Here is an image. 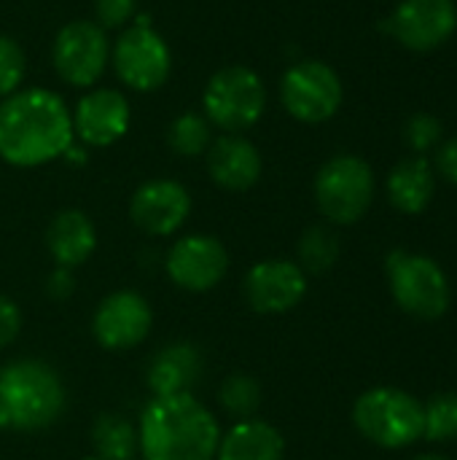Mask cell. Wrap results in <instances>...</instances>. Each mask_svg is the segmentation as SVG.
<instances>
[{
	"mask_svg": "<svg viewBox=\"0 0 457 460\" xmlns=\"http://www.w3.org/2000/svg\"><path fill=\"white\" fill-rule=\"evenodd\" d=\"M24 73H27L24 49L13 38L0 35V97L3 100L11 97L13 92H19Z\"/></svg>",
	"mask_w": 457,
	"mask_h": 460,
	"instance_id": "4316f807",
	"label": "cell"
},
{
	"mask_svg": "<svg viewBox=\"0 0 457 460\" xmlns=\"http://www.w3.org/2000/svg\"><path fill=\"white\" fill-rule=\"evenodd\" d=\"M73 116L51 89H19L0 102V159L13 167L48 164L73 146Z\"/></svg>",
	"mask_w": 457,
	"mask_h": 460,
	"instance_id": "6da1fadb",
	"label": "cell"
},
{
	"mask_svg": "<svg viewBox=\"0 0 457 460\" xmlns=\"http://www.w3.org/2000/svg\"><path fill=\"white\" fill-rule=\"evenodd\" d=\"M205 372V361L199 348L191 342H172L164 345L145 369V385L154 396H172V394H191Z\"/></svg>",
	"mask_w": 457,
	"mask_h": 460,
	"instance_id": "ac0fdd59",
	"label": "cell"
},
{
	"mask_svg": "<svg viewBox=\"0 0 457 460\" xmlns=\"http://www.w3.org/2000/svg\"><path fill=\"white\" fill-rule=\"evenodd\" d=\"M97 24L102 30H119L137 13V0H94Z\"/></svg>",
	"mask_w": 457,
	"mask_h": 460,
	"instance_id": "f1b7e54d",
	"label": "cell"
},
{
	"mask_svg": "<svg viewBox=\"0 0 457 460\" xmlns=\"http://www.w3.org/2000/svg\"><path fill=\"white\" fill-rule=\"evenodd\" d=\"M205 119L224 135H242L267 111L261 75L248 65H229L210 75L202 92Z\"/></svg>",
	"mask_w": 457,
	"mask_h": 460,
	"instance_id": "277c9868",
	"label": "cell"
},
{
	"mask_svg": "<svg viewBox=\"0 0 457 460\" xmlns=\"http://www.w3.org/2000/svg\"><path fill=\"white\" fill-rule=\"evenodd\" d=\"M83 460H100V458H83Z\"/></svg>",
	"mask_w": 457,
	"mask_h": 460,
	"instance_id": "e575fe53",
	"label": "cell"
},
{
	"mask_svg": "<svg viewBox=\"0 0 457 460\" xmlns=\"http://www.w3.org/2000/svg\"><path fill=\"white\" fill-rule=\"evenodd\" d=\"M245 302L261 315H283L302 305L307 294V272L288 259H267L248 270L242 283Z\"/></svg>",
	"mask_w": 457,
	"mask_h": 460,
	"instance_id": "4fadbf2b",
	"label": "cell"
},
{
	"mask_svg": "<svg viewBox=\"0 0 457 460\" xmlns=\"http://www.w3.org/2000/svg\"><path fill=\"white\" fill-rule=\"evenodd\" d=\"M423 437L431 442L457 439V394H436L423 407Z\"/></svg>",
	"mask_w": 457,
	"mask_h": 460,
	"instance_id": "484cf974",
	"label": "cell"
},
{
	"mask_svg": "<svg viewBox=\"0 0 457 460\" xmlns=\"http://www.w3.org/2000/svg\"><path fill=\"white\" fill-rule=\"evenodd\" d=\"M374 199V172L353 154L329 159L315 175L318 210L339 226L361 221Z\"/></svg>",
	"mask_w": 457,
	"mask_h": 460,
	"instance_id": "8992f818",
	"label": "cell"
},
{
	"mask_svg": "<svg viewBox=\"0 0 457 460\" xmlns=\"http://www.w3.org/2000/svg\"><path fill=\"white\" fill-rule=\"evenodd\" d=\"M218 402L226 415H232L237 420H248L261 407V385L256 377H250L245 372H234L221 383Z\"/></svg>",
	"mask_w": 457,
	"mask_h": 460,
	"instance_id": "d4e9b609",
	"label": "cell"
},
{
	"mask_svg": "<svg viewBox=\"0 0 457 460\" xmlns=\"http://www.w3.org/2000/svg\"><path fill=\"white\" fill-rule=\"evenodd\" d=\"M423 404L399 388H372L353 407L356 429L377 447L401 450L423 437Z\"/></svg>",
	"mask_w": 457,
	"mask_h": 460,
	"instance_id": "5b68a950",
	"label": "cell"
},
{
	"mask_svg": "<svg viewBox=\"0 0 457 460\" xmlns=\"http://www.w3.org/2000/svg\"><path fill=\"white\" fill-rule=\"evenodd\" d=\"M167 278L189 294H207L229 272V253L218 237L186 234L175 240L164 256Z\"/></svg>",
	"mask_w": 457,
	"mask_h": 460,
	"instance_id": "8fae6325",
	"label": "cell"
},
{
	"mask_svg": "<svg viewBox=\"0 0 457 460\" xmlns=\"http://www.w3.org/2000/svg\"><path fill=\"white\" fill-rule=\"evenodd\" d=\"M151 326V305L145 302V296L129 288L108 294L92 315V334L97 345L113 353L137 348L148 337Z\"/></svg>",
	"mask_w": 457,
	"mask_h": 460,
	"instance_id": "7c38bea8",
	"label": "cell"
},
{
	"mask_svg": "<svg viewBox=\"0 0 457 460\" xmlns=\"http://www.w3.org/2000/svg\"><path fill=\"white\" fill-rule=\"evenodd\" d=\"M218 442V418L194 394L151 396L137 423L143 460H215Z\"/></svg>",
	"mask_w": 457,
	"mask_h": 460,
	"instance_id": "7a4b0ae2",
	"label": "cell"
},
{
	"mask_svg": "<svg viewBox=\"0 0 457 460\" xmlns=\"http://www.w3.org/2000/svg\"><path fill=\"white\" fill-rule=\"evenodd\" d=\"M3 429H8V418H5V412H3V404H0V431Z\"/></svg>",
	"mask_w": 457,
	"mask_h": 460,
	"instance_id": "836d02e7",
	"label": "cell"
},
{
	"mask_svg": "<svg viewBox=\"0 0 457 460\" xmlns=\"http://www.w3.org/2000/svg\"><path fill=\"white\" fill-rule=\"evenodd\" d=\"M401 46L412 51H431L450 40L457 27L453 0H404L385 24Z\"/></svg>",
	"mask_w": 457,
	"mask_h": 460,
	"instance_id": "9a60e30c",
	"label": "cell"
},
{
	"mask_svg": "<svg viewBox=\"0 0 457 460\" xmlns=\"http://www.w3.org/2000/svg\"><path fill=\"white\" fill-rule=\"evenodd\" d=\"M434 170L423 156L401 159L388 175V199L396 210L407 216L423 213L434 197Z\"/></svg>",
	"mask_w": 457,
	"mask_h": 460,
	"instance_id": "44dd1931",
	"label": "cell"
},
{
	"mask_svg": "<svg viewBox=\"0 0 457 460\" xmlns=\"http://www.w3.org/2000/svg\"><path fill=\"white\" fill-rule=\"evenodd\" d=\"M404 137H407L412 151L426 154L428 148H434L442 140V121L436 116H431V113H415L407 121Z\"/></svg>",
	"mask_w": 457,
	"mask_h": 460,
	"instance_id": "83f0119b",
	"label": "cell"
},
{
	"mask_svg": "<svg viewBox=\"0 0 457 460\" xmlns=\"http://www.w3.org/2000/svg\"><path fill=\"white\" fill-rule=\"evenodd\" d=\"M65 385L54 367L38 358H16L0 367V404L8 429L43 431L65 410Z\"/></svg>",
	"mask_w": 457,
	"mask_h": 460,
	"instance_id": "3957f363",
	"label": "cell"
},
{
	"mask_svg": "<svg viewBox=\"0 0 457 460\" xmlns=\"http://www.w3.org/2000/svg\"><path fill=\"white\" fill-rule=\"evenodd\" d=\"M296 253H299L296 264L304 272H312V275L329 272L339 259V237H337V232L331 226L315 224L302 234Z\"/></svg>",
	"mask_w": 457,
	"mask_h": 460,
	"instance_id": "603a6c76",
	"label": "cell"
},
{
	"mask_svg": "<svg viewBox=\"0 0 457 460\" xmlns=\"http://www.w3.org/2000/svg\"><path fill=\"white\" fill-rule=\"evenodd\" d=\"M75 288V278H73V270L67 267H57L48 278H46V294L51 299H67Z\"/></svg>",
	"mask_w": 457,
	"mask_h": 460,
	"instance_id": "4dcf8cb0",
	"label": "cell"
},
{
	"mask_svg": "<svg viewBox=\"0 0 457 460\" xmlns=\"http://www.w3.org/2000/svg\"><path fill=\"white\" fill-rule=\"evenodd\" d=\"M283 108L304 124L329 121L342 105V81L337 70L321 59H302L280 78Z\"/></svg>",
	"mask_w": 457,
	"mask_h": 460,
	"instance_id": "9c48e42d",
	"label": "cell"
},
{
	"mask_svg": "<svg viewBox=\"0 0 457 460\" xmlns=\"http://www.w3.org/2000/svg\"><path fill=\"white\" fill-rule=\"evenodd\" d=\"M415 460H447L444 456H436V453H426V456H417Z\"/></svg>",
	"mask_w": 457,
	"mask_h": 460,
	"instance_id": "d6a6232c",
	"label": "cell"
},
{
	"mask_svg": "<svg viewBox=\"0 0 457 460\" xmlns=\"http://www.w3.org/2000/svg\"><path fill=\"white\" fill-rule=\"evenodd\" d=\"M388 278L393 299L407 315L417 321H436L450 310V283L434 259L393 251L388 256Z\"/></svg>",
	"mask_w": 457,
	"mask_h": 460,
	"instance_id": "ba28073f",
	"label": "cell"
},
{
	"mask_svg": "<svg viewBox=\"0 0 457 460\" xmlns=\"http://www.w3.org/2000/svg\"><path fill=\"white\" fill-rule=\"evenodd\" d=\"M51 62L65 84L75 89L94 86L110 62V43L105 30L89 19L67 22L54 38Z\"/></svg>",
	"mask_w": 457,
	"mask_h": 460,
	"instance_id": "30bf717a",
	"label": "cell"
},
{
	"mask_svg": "<svg viewBox=\"0 0 457 460\" xmlns=\"http://www.w3.org/2000/svg\"><path fill=\"white\" fill-rule=\"evenodd\" d=\"M46 248L57 267L75 270L97 248V229L83 210H59L46 229Z\"/></svg>",
	"mask_w": 457,
	"mask_h": 460,
	"instance_id": "d6986e66",
	"label": "cell"
},
{
	"mask_svg": "<svg viewBox=\"0 0 457 460\" xmlns=\"http://www.w3.org/2000/svg\"><path fill=\"white\" fill-rule=\"evenodd\" d=\"M207 172L226 191H248L261 178V154L242 135H221L207 148Z\"/></svg>",
	"mask_w": 457,
	"mask_h": 460,
	"instance_id": "e0dca14e",
	"label": "cell"
},
{
	"mask_svg": "<svg viewBox=\"0 0 457 460\" xmlns=\"http://www.w3.org/2000/svg\"><path fill=\"white\" fill-rule=\"evenodd\" d=\"M167 143L180 156L207 154V148L213 143V124L202 113H194V111L180 113L167 129Z\"/></svg>",
	"mask_w": 457,
	"mask_h": 460,
	"instance_id": "cb8c5ba5",
	"label": "cell"
},
{
	"mask_svg": "<svg viewBox=\"0 0 457 460\" xmlns=\"http://www.w3.org/2000/svg\"><path fill=\"white\" fill-rule=\"evenodd\" d=\"M191 213V194L183 183L170 178H154L137 186L129 199L132 224L151 237L175 234Z\"/></svg>",
	"mask_w": 457,
	"mask_h": 460,
	"instance_id": "5bb4252c",
	"label": "cell"
},
{
	"mask_svg": "<svg viewBox=\"0 0 457 460\" xmlns=\"http://www.w3.org/2000/svg\"><path fill=\"white\" fill-rule=\"evenodd\" d=\"M286 439L264 420L248 418L237 420L226 434H221L215 460H283Z\"/></svg>",
	"mask_w": 457,
	"mask_h": 460,
	"instance_id": "ffe728a7",
	"label": "cell"
},
{
	"mask_svg": "<svg viewBox=\"0 0 457 460\" xmlns=\"http://www.w3.org/2000/svg\"><path fill=\"white\" fill-rule=\"evenodd\" d=\"M22 332V310L13 299L0 294V350L8 348Z\"/></svg>",
	"mask_w": 457,
	"mask_h": 460,
	"instance_id": "f546056e",
	"label": "cell"
},
{
	"mask_svg": "<svg viewBox=\"0 0 457 460\" xmlns=\"http://www.w3.org/2000/svg\"><path fill=\"white\" fill-rule=\"evenodd\" d=\"M436 167H439V172H442L450 183H455L457 186V137L447 140V143L439 148V154H436Z\"/></svg>",
	"mask_w": 457,
	"mask_h": 460,
	"instance_id": "1f68e13d",
	"label": "cell"
},
{
	"mask_svg": "<svg viewBox=\"0 0 457 460\" xmlns=\"http://www.w3.org/2000/svg\"><path fill=\"white\" fill-rule=\"evenodd\" d=\"M94 458L100 460H132L137 456V426H132L124 415H100L92 426Z\"/></svg>",
	"mask_w": 457,
	"mask_h": 460,
	"instance_id": "7402d4cb",
	"label": "cell"
},
{
	"mask_svg": "<svg viewBox=\"0 0 457 460\" xmlns=\"http://www.w3.org/2000/svg\"><path fill=\"white\" fill-rule=\"evenodd\" d=\"M70 116H73V132L83 146L105 148L127 135L132 111H129V100L119 89L102 86L83 94Z\"/></svg>",
	"mask_w": 457,
	"mask_h": 460,
	"instance_id": "2e32d148",
	"label": "cell"
},
{
	"mask_svg": "<svg viewBox=\"0 0 457 460\" xmlns=\"http://www.w3.org/2000/svg\"><path fill=\"white\" fill-rule=\"evenodd\" d=\"M116 78L132 92H154L167 84L172 54L167 40L151 27L148 16H137L110 49Z\"/></svg>",
	"mask_w": 457,
	"mask_h": 460,
	"instance_id": "52a82bcc",
	"label": "cell"
}]
</instances>
